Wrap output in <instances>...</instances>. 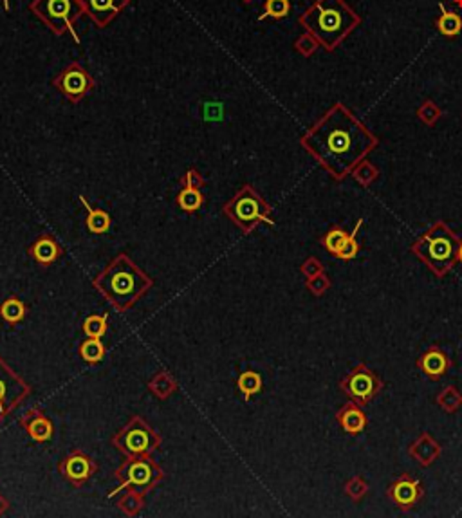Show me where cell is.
<instances>
[{"label": "cell", "mask_w": 462, "mask_h": 518, "mask_svg": "<svg viewBox=\"0 0 462 518\" xmlns=\"http://www.w3.org/2000/svg\"><path fill=\"white\" fill-rule=\"evenodd\" d=\"M53 85L62 92L71 103H78L81 98H85L90 90L94 89V80L83 65L72 62L71 65L63 69L58 76L54 78Z\"/></svg>", "instance_id": "cell-7"}, {"label": "cell", "mask_w": 462, "mask_h": 518, "mask_svg": "<svg viewBox=\"0 0 462 518\" xmlns=\"http://www.w3.org/2000/svg\"><path fill=\"white\" fill-rule=\"evenodd\" d=\"M361 224H363V219H359L358 222H356V228L349 233V239L345 240V244H343V248L340 249V253H338L336 257L341 258V260H350V258H354L356 255H358V249H359V244L356 242V235H358L359 228H361Z\"/></svg>", "instance_id": "cell-21"}, {"label": "cell", "mask_w": 462, "mask_h": 518, "mask_svg": "<svg viewBox=\"0 0 462 518\" xmlns=\"http://www.w3.org/2000/svg\"><path fill=\"white\" fill-rule=\"evenodd\" d=\"M105 278H107V282L101 284V287H104L101 291L119 307L132 302L147 285L143 275L140 271H135L126 262V258H119V262L105 273Z\"/></svg>", "instance_id": "cell-5"}, {"label": "cell", "mask_w": 462, "mask_h": 518, "mask_svg": "<svg viewBox=\"0 0 462 518\" xmlns=\"http://www.w3.org/2000/svg\"><path fill=\"white\" fill-rule=\"evenodd\" d=\"M289 11H291V2L289 0H265L264 15H261V20H264V18L280 20V18L288 17Z\"/></svg>", "instance_id": "cell-17"}, {"label": "cell", "mask_w": 462, "mask_h": 518, "mask_svg": "<svg viewBox=\"0 0 462 518\" xmlns=\"http://www.w3.org/2000/svg\"><path fill=\"white\" fill-rule=\"evenodd\" d=\"M343 392L349 394L352 399L358 401V405H365L379 392L381 381L374 374L372 370H368L367 365H358L343 381H341Z\"/></svg>", "instance_id": "cell-8"}, {"label": "cell", "mask_w": 462, "mask_h": 518, "mask_svg": "<svg viewBox=\"0 0 462 518\" xmlns=\"http://www.w3.org/2000/svg\"><path fill=\"white\" fill-rule=\"evenodd\" d=\"M352 174H354V177L359 181V183H361V185H368V183H370L374 177H377L376 168H372L370 165H368V162H365V161L359 162L358 167L354 168V172H352Z\"/></svg>", "instance_id": "cell-28"}, {"label": "cell", "mask_w": 462, "mask_h": 518, "mask_svg": "<svg viewBox=\"0 0 462 518\" xmlns=\"http://www.w3.org/2000/svg\"><path fill=\"white\" fill-rule=\"evenodd\" d=\"M388 495L392 496V501L397 506H401L403 510H410L415 506V502L422 496V487L419 481H412L406 475L397 478L388 490Z\"/></svg>", "instance_id": "cell-10"}, {"label": "cell", "mask_w": 462, "mask_h": 518, "mask_svg": "<svg viewBox=\"0 0 462 518\" xmlns=\"http://www.w3.org/2000/svg\"><path fill=\"white\" fill-rule=\"evenodd\" d=\"M65 471H67L69 478H72V481H85L90 474L89 460L81 456L71 457V459L67 460Z\"/></svg>", "instance_id": "cell-16"}, {"label": "cell", "mask_w": 462, "mask_h": 518, "mask_svg": "<svg viewBox=\"0 0 462 518\" xmlns=\"http://www.w3.org/2000/svg\"><path fill=\"white\" fill-rule=\"evenodd\" d=\"M459 260L462 262V244H461V249H459Z\"/></svg>", "instance_id": "cell-34"}, {"label": "cell", "mask_w": 462, "mask_h": 518, "mask_svg": "<svg viewBox=\"0 0 462 518\" xmlns=\"http://www.w3.org/2000/svg\"><path fill=\"white\" fill-rule=\"evenodd\" d=\"M87 17L98 27H107L122 13L131 0H80Z\"/></svg>", "instance_id": "cell-9"}, {"label": "cell", "mask_w": 462, "mask_h": 518, "mask_svg": "<svg viewBox=\"0 0 462 518\" xmlns=\"http://www.w3.org/2000/svg\"><path fill=\"white\" fill-rule=\"evenodd\" d=\"M347 239H349L347 231H343L341 228H334V230L329 231L327 237L323 239V244H325V248H327L329 253H332V255H338V253H340V249L343 248V244H345Z\"/></svg>", "instance_id": "cell-22"}, {"label": "cell", "mask_w": 462, "mask_h": 518, "mask_svg": "<svg viewBox=\"0 0 462 518\" xmlns=\"http://www.w3.org/2000/svg\"><path fill=\"white\" fill-rule=\"evenodd\" d=\"M418 114H419V117H421L422 122L428 123V125H431V123H436L437 119H439L440 110H439V107H437V105H434L431 101H427V103L419 108Z\"/></svg>", "instance_id": "cell-30"}, {"label": "cell", "mask_w": 462, "mask_h": 518, "mask_svg": "<svg viewBox=\"0 0 462 518\" xmlns=\"http://www.w3.org/2000/svg\"><path fill=\"white\" fill-rule=\"evenodd\" d=\"M295 47H297L298 53L304 54V56H311V54H313L314 51L318 49L320 44L316 40H314V38L309 35V33H306V35L300 36V38H298L297 44H295Z\"/></svg>", "instance_id": "cell-29"}, {"label": "cell", "mask_w": 462, "mask_h": 518, "mask_svg": "<svg viewBox=\"0 0 462 518\" xmlns=\"http://www.w3.org/2000/svg\"><path fill=\"white\" fill-rule=\"evenodd\" d=\"M338 421H340L341 428L350 435H358L367 426V415L356 403H347L338 414Z\"/></svg>", "instance_id": "cell-11"}, {"label": "cell", "mask_w": 462, "mask_h": 518, "mask_svg": "<svg viewBox=\"0 0 462 518\" xmlns=\"http://www.w3.org/2000/svg\"><path fill=\"white\" fill-rule=\"evenodd\" d=\"M4 9H6V11H9V9H11V6H9V0H4Z\"/></svg>", "instance_id": "cell-33"}, {"label": "cell", "mask_w": 462, "mask_h": 518, "mask_svg": "<svg viewBox=\"0 0 462 518\" xmlns=\"http://www.w3.org/2000/svg\"><path fill=\"white\" fill-rule=\"evenodd\" d=\"M379 140L343 103H334L302 135V147L336 181L345 179Z\"/></svg>", "instance_id": "cell-1"}, {"label": "cell", "mask_w": 462, "mask_h": 518, "mask_svg": "<svg viewBox=\"0 0 462 518\" xmlns=\"http://www.w3.org/2000/svg\"><path fill=\"white\" fill-rule=\"evenodd\" d=\"M436 27L439 29L440 35L448 36H457L462 31V17L457 13H452V11H446V8L440 4V17L436 20Z\"/></svg>", "instance_id": "cell-14"}, {"label": "cell", "mask_w": 462, "mask_h": 518, "mask_svg": "<svg viewBox=\"0 0 462 518\" xmlns=\"http://www.w3.org/2000/svg\"><path fill=\"white\" fill-rule=\"evenodd\" d=\"M228 213L233 217V221L238 222L240 226H244L246 230H249L251 226H255L256 222L270 221V206L264 203V199L256 194L251 186H244L240 192H238L237 197L229 203Z\"/></svg>", "instance_id": "cell-6"}, {"label": "cell", "mask_w": 462, "mask_h": 518, "mask_svg": "<svg viewBox=\"0 0 462 518\" xmlns=\"http://www.w3.org/2000/svg\"><path fill=\"white\" fill-rule=\"evenodd\" d=\"M2 316L8 321H18L24 316V306L18 300H8L2 306Z\"/></svg>", "instance_id": "cell-26"}, {"label": "cell", "mask_w": 462, "mask_h": 518, "mask_svg": "<svg viewBox=\"0 0 462 518\" xmlns=\"http://www.w3.org/2000/svg\"><path fill=\"white\" fill-rule=\"evenodd\" d=\"M298 22L320 47L334 51L361 24V17L345 0H314Z\"/></svg>", "instance_id": "cell-2"}, {"label": "cell", "mask_w": 462, "mask_h": 518, "mask_svg": "<svg viewBox=\"0 0 462 518\" xmlns=\"http://www.w3.org/2000/svg\"><path fill=\"white\" fill-rule=\"evenodd\" d=\"M80 201L83 203V206L87 208V213H89V217H87V226H89V230L92 231V233H105V231L108 230V226H110V217H108V213L101 212V210H92L83 197H80Z\"/></svg>", "instance_id": "cell-15"}, {"label": "cell", "mask_w": 462, "mask_h": 518, "mask_svg": "<svg viewBox=\"0 0 462 518\" xmlns=\"http://www.w3.org/2000/svg\"><path fill=\"white\" fill-rule=\"evenodd\" d=\"M461 242L445 222H437L424 237L412 246V251L430 267L437 276H445L459 260Z\"/></svg>", "instance_id": "cell-3"}, {"label": "cell", "mask_w": 462, "mask_h": 518, "mask_svg": "<svg viewBox=\"0 0 462 518\" xmlns=\"http://www.w3.org/2000/svg\"><path fill=\"white\" fill-rule=\"evenodd\" d=\"M6 379H0V403L4 401V397H6Z\"/></svg>", "instance_id": "cell-32"}, {"label": "cell", "mask_w": 462, "mask_h": 518, "mask_svg": "<svg viewBox=\"0 0 462 518\" xmlns=\"http://www.w3.org/2000/svg\"><path fill=\"white\" fill-rule=\"evenodd\" d=\"M125 446L132 453H141V451L149 450L150 432L143 428L141 424H134L125 432Z\"/></svg>", "instance_id": "cell-13"}, {"label": "cell", "mask_w": 462, "mask_h": 518, "mask_svg": "<svg viewBox=\"0 0 462 518\" xmlns=\"http://www.w3.org/2000/svg\"><path fill=\"white\" fill-rule=\"evenodd\" d=\"M29 11L36 18H40L45 26L49 27L54 35H72V38L80 42L74 33V24L85 15L80 0H33L29 4Z\"/></svg>", "instance_id": "cell-4"}, {"label": "cell", "mask_w": 462, "mask_h": 518, "mask_svg": "<svg viewBox=\"0 0 462 518\" xmlns=\"http://www.w3.org/2000/svg\"><path fill=\"white\" fill-rule=\"evenodd\" d=\"M33 255L38 262H53L58 255V248H56V244L53 242L51 239H42L35 244V249H33Z\"/></svg>", "instance_id": "cell-18"}, {"label": "cell", "mask_w": 462, "mask_h": 518, "mask_svg": "<svg viewBox=\"0 0 462 518\" xmlns=\"http://www.w3.org/2000/svg\"><path fill=\"white\" fill-rule=\"evenodd\" d=\"M183 183H184V186H186V188H195V190H199V188H201L202 185H204V179H202L201 174H199V172L190 170L188 174H186V176H184Z\"/></svg>", "instance_id": "cell-31"}, {"label": "cell", "mask_w": 462, "mask_h": 518, "mask_svg": "<svg viewBox=\"0 0 462 518\" xmlns=\"http://www.w3.org/2000/svg\"><path fill=\"white\" fill-rule=\"evenodd\" d=\"M81 358L89 363H94L104 358V345L99 342V338H90L81 345Z\"/></svg>", "instance_id": "cell-23"}, {"label": "cell", "mask_w": 462, "mask_h": 518, "mask_svg": "<svg viewBox=\"0 0 462 518\" xmlns=\"http://www.w3.org/2000/svg\"><path fill=\"white\" fill-rule=\"evenodd\" d=\"M129 483L135 484V486H143V484H149L150 478H152V471H150V466L145 465V462H134V465L129 468Z\"/></svg>", "instance_id": "cell-19"}, {"label": "cell", "mask_w": 462, "mask_h": 518, "mask_svg": "<svg viewBox=\"0 0 462 518\" xmlns=\"http://www.w3.org/2000/svg\"><path fill=\"white\" fill-rule=\"evenodd\" d=\"M177 201H179V206L183 208V210H186V212H195V210L201 208L202 195L201 192L195 188H184L179 194V197H177Z\"/></svg>", "instance_id": "cell-20"}, {"label": "cell", "mask_w": 462, "mask_h": 518, "mask_svg": "<svg viewBox=\"0 0 462 518\" xmlns=\"http://www.w3.org/2000/svg\"><path fill=\"white\" fill-rule=\"evenodd\" d=\"M51 424L47 423L45 419H36L35 423L29 426V433H31V437L36 439V441H45V439L51 437Z\"/></svg>", "instance_id": "cell-27"}, {"label": "cell", "mask_w": 462, "mask_h": 518, "mask_svg": "<svg viewBox=\"0 0 462 518\" xmlns=\"http://www.w3.org/2000/svg\"><path fill=\"white\" fill-rule=\"evenodd\" d=\"M419 365L431 379H439L449 367V360L439 349H431L419 360Z\"/></svg>", "instance_id": "cell-12"}, {"label": "cell", "mask_w": 462, "mask_h": 518, "mask_svg": "<svg viewBox=\"0 0 462 518\" xmlns=\"http://www.w3.org/2000/svg\"><path fill=\"white\" fill-rule=\"evenodd\" d=\"M244 2H249V0H244Z\"/></svg>", "instance_id": "cell-35"}, {"label": "cell", "mask_w": 462, "mask_h": 518, "mask_svg": "<svg viewBox=\"0 0 462 518\" xmlns=\"http://www.w3.org/2000/svg\"><path fill=\"white\" fill-rule=\"evenodd\" d=\"M83 331L89 334L90 338H99V336H104L105 331H107L105 316H90V318H87V321L83 324Z\"/></svg>", "instance_id": "cell-25"}, {"label": "cell", "mask_w": 462, "mask_h": 518, "mask_svg": "<svg viewBox=\"0 0 462 518\" xmlns=\"http://www.w3.org/2000/svg\"><path fill=\"white\" fill-rule=\"evenodd\" d=\"M238 387H240V390L244 392V396L249 397L251 394H256L261 390V376L255 374V372H246V374H242L240 379H238Z\"/></svg>", "instance_id": "cell-24"}]
</instances>
